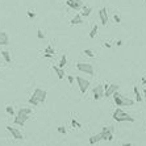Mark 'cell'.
I'll return each mask as SVG.
<instances>
[{"label": "cell", "instance_id": "obj_1", "mask_svg": "<svg viewBox=\"0 0 146 146\" xmlns=\"http://www.w3.org/2000/svg\"><path fill=\"white\" fill-rule=\"evenodd\" d=\"M46 96H48V92H46L45 90H42V88H38V87H37V88L33 91V95L30 96L29 103H30V104H33V105L36 107V105H38L40 103H45Z\"/></svg>", "mask_w": 146, "mask_h": 146}, {"label": "cell", "instance_id": "obj_2", "mask_svg": "<svg viewBox=\"0 0 146 146\" xmlns=\"http://www.w3.org/2000/svg\"><path fill=\"white\" fill-rule=\"evenodd\" d=\"M113 120H116L117 122H124V121L134 122V118H133L130 114L125 113V112H124L122 109H120V108H117V109L114 111V113H113Z\"/></svg>", "mask_w": 146, "mask_h": 146}, {"label": "cell", "instance_id": "obj_3", "mask_svg": "<svg viewBox=\"0 0 146 146\" xmlns=\"http://www.w3.org/2000/svg\"><path fill=\"white\" fill-rule=\"evenodd\" d=\"M76 69L82 72H86L88 75H93V66L91 63H86V62H78L76 63Z\"/></svg>", "mask_w": 146, "mask_h": 146}, {"label": "cell", "instance_id": "obj_4", "mask_svg": "<svg viewBox=\"0 0 146 146\" xmlns=\"http://www.w3.org/2000/svg\"><path fill=\"white\" fill-rule=\"evenodd\" d=\"M101 139L104 141H112L113 139V128L112 126H104L100 132Z\"/></svg>", "mask_w": 146, "mask_h": 146}, {"label": "cell", "instance_id": "obj_5", "mask_svg": "<svg viewBox=\"0 0 146 146\" xmlns=\"http://www.w3.org/2000/svg\"><path fill=\"white\" fill-rule=\"evenodd\" d=\"M76 79V82H78V84H79V90H80V93L82 95H84L86 93V91L88 90V87H90V80H87V79H84V78H80V76H76L75 78Z\"/></svg>", "mask_w": 146, "mask_h": 146}, {"label": "cell", "instance_id": "obj_6", "mask_svg": "<svg viewBox=\"0 0 146 146\" xmlns=\"http://www.w3.org/2000/svg\"><path fill=\"white\" fill-rule=\"evenodd\" d=\"M104 87V96H107V97H109V96H112L116 91H118V86L117 84H105V86H103Z\"/></svg>", "mask_w": 146, "mask_h": 146}, {"label": "cell", "instance_id": "obj_7", "mask_svg": "<svg viewBox=\"0 0 146 146\" xmlns=\"http://www.w3.org/2000/svg\"><path fill=\"white\" fill-rule=\"evenodd\" d=\"M29 116L30 114H24V113H17V116L15 117V120H13V122L16 124V125H20V126H24L25 125V122L29 120Z\"/></svg>", "mask_w": 146, "mask_h": 146}, {"label": "cell", "instance_id": "obj_8", "mask_svg": "<svg viewBox=\"0 0 146 146\" xmlns=\"http://www.w3.org/2000/svg\"><path fill=\"white\" fill-rule=\"evenodd\" d=\"M6 129H7V130L12 134V137H13L15 139H19V141L24 139V135H23V133H21L19 129H16V128H13V126H11V125H8Z\"/></svg>", "mask_w": 146, "mask_h": 146}, {"label": "cell", "instance_id": "obj_9", "mask_svg": "<svg viewBox=\"0 0 146 146\" xmlns=\"http://www.w3.org/2000/svg\"><path fill=\"white\" fill-rule=\"evenodd\" d=\"M66 4H67L69 8H72L75 11H79L83 7V2H82V0H67Z\"/></svg>", "mask_w": 146, "mask_h": 146}, {"label": "cell", "instance_id": "obj_10", "mask_svg": "<svg viewBox=\"0 0 146 146\" xmlns=\"http://www.w3.org/2000/svg\"><path fill=\"white\" fill-rule=\"evenodd\" d=\"M92 93H93V99L95 100H100L101 97H104V87L103 86H96L93 90H92Z\"/></svg>", "mask_w": 146, "mask_h": 146}, {"label": "cell", "instance_id": "obj_11", "mask_svg": "<svg viewBox=\"0 0 146 146\" xmlns=\"http://www.w3.org/2000/svg\"><path fill=\"white\" fill-rule=\"evenodd\" d=\"M99 17H100V21L103 25H107L108 24V15H107V8H101L99 11Z\"/></svg>", "mask_w": 146, "mask_h": 146}, {"label": "cell", "instance_id": "obj_12", "mask_svg": "<svg viewBox=\"0 0 146 146\" xmlns=\"http://www.w3.org/2000/svg\"><path fill=\"white\" fill-rule=\"evenodd\" d=\"M9 44V37L6 32L0 30V46H4V45H8Z\"/></svg>", "mask_w": 146, "mask_h": 146}, {"label": "cell", "instance_id": "obj_13", "mask_svg": "<svg viewBox=\"0 0 146 146\" xmlns=\"http://www.w3.org/2000/svg\"><path fill=\"white\" fill-rule=\"evenodd\" d=\"M112 96H113V100H114L116 105L117 107H122V96L124 95H121V93H118V91H116Z\"/></svg>", "mask_w": 146, "mask_h": 146}, {"label": "cell", "instance_id": "obj_14", "mask_svg": "<svg viewBox=\"0 0 146 146\" xmlns=\"http://www.w3.org/2000/svg\"><path fill=\"white\" fill-rule=\"evenodd\" d=\"M70 24L71 25H79V24H83V17H82V15H75V17L70 21Z\"/></svg>", "mask_w": 146, "mask_h": 146}, {"label": "cell", "instance_id": "obj_15", "mask_svg": "<svg viewBox=\"0 0 146 146\" xmlns=\"http://www.w3.org/2000/svg\"><path fill=\"white\" fill-rule=\"evenodd\" d=\"M53 70L55 71V74L58 75L59 79H63V78H65V70H63V69H61V67H58V66H53Z\"/></svg>", "mask_w": 146, "mask_h": 146}, {"label": "cell", "instance_id": "obj_16", "mask_svg": "<svg viewBox=\"0 0 146 146\" xmlns=\"http://www.w3.org/2000/svg\"><path fill=\"white\" fill-rule=\"evenodd\" d=\"M99 141H101V134L99 133V134H96V135H92V137H90V145H95V143H97Z\"/></svg>", "mask_w": 146, "mask_h": 146}, {"label": "cell", "instance_id": "obj_17", "mask_svg": "<svg viewBox=\"0 0 146 146\" xmlns=\"http://www.w3.org/2000/svg\"><path fill=\"white\" fill-rule=\"evenodd\" d=\"M2 55H3V58H4V61H6L7 63H11V62H12L9 51H7V50H3V51H2Z\"/></svg>", "mask_w": 146, "mask_h": 146}, {"label": "cell", "instance_id": "obj_18", "mask_svg": "<svg viewBox=\"0 0 146 146\" xmlns=\"http://www.w3.org/2000/svg\"><path fill=\"white\" fill-rule=\"evenodd\" d=\"M133 104H134V101H133L132 99H129V97H125V96H122V107H126V105L132 107Z\"/></svg>", "mask_w": 146, "mask_h": 146}, {"label": "cell", "instance_id": "obj_19", "mask_svg": "<svg viewBox=\"0 0 146 146\" xmlns=\"http://www.w3.org/2000/svg\"><path fill=\"white\" fill-rule=\"evenodd\" d=\"M83 8V12H82V17H87V16H90V13L92 12V8L91 7H82Z\"/></svg>", "mask_w": 146, "mask_h": 146}, {"label": "cell", "instance_id": "obj_20", "mask_svg": "<svg viewBox=\"0 0 146 146\" xmlns=\"http://www.w3.org/2000/svg\"><path fill=\"white\" fill-rule=\"evenodd\" d=\"M133 91H134V95H135V100H137L138 103H141V101H142V97H141V93H139V91H138V87L134 86V87H133Z\"/></svg>", "mask_w": 146, "mask_h": 146}, {"label": "cell", "instance_id": "obj_21", "mask_svg": "<svg viewBox=\"0 0 146 146\" xmlns=\"http://www.w3.org/2000/svg\"><path fill=\"white\" fill-rule=\"evenodd\" d=\"M66 63H67V57H66V54H63L62 58H61V61H59V63H58V67L63 69L66 66Z\"/></svg>", "mask_w": 146, "mask_h": 146}, {"label": "cell", "instance_id": "obj_22", "mask_svg": "<svg viewBox=\"0 0 146 146\" xmlns=\"http://www.w3.org/2000/svg\"><path fill=\"white\" fill-rule=\"evenodd\" d=\"M97 30H99V27H97V25H95V27L92 28V30L90 32V38H95V37H96V34H97Z\"/></svg>", "mask_w": 146, "mask_h": 146}, {"label": "cell", "instance_id": "obj_23", "mask_svg": "<svg viewBox=\"0 0 146 146\" xmlns=\"http://www.w3.org/2000/svg\"><path fill=\"white\" fill-rule=\"evenodd\" d=\"M19 113H24V114H30V113H32V109H30V108H20Z\"/></svg>", "mask_w": 146, "mask_h": 146}, {"label": "cell", "instance_id": "obj_24", "mask_svg": "<svg viewBox=\"0 0 146 146\" xmlns=\"http://www.w3.org/2000/svg\"><path fill=\"white\" fill-rule=\"evenodd\" d=\"M84 54H86L87 57H90V58H93V57H95V53H93L91 49H86V50H84Z\"/></svg>", "mask_w": 146, "mask_h": 146}, {"label": "cell", "instance_id": "obj_25", "mask_svg": "<svg viewBox=\"0 0 146 146\" xmlns=\"http://www.w3.org/2000/svg\"><path fill=\"white\" fill-rule=\"evenodd\" d=\"M44 53H49V54H51V55H55V50L51 48V46H48L46 49H45V51Z\"/></svg>", "mask_w": 146, "mask_h": 146}, {"label": "cell", "instance_id": "obj_26", "mask_svg": "<svg viewBox=\"0 0 146 146\" xmlns=\"http://www.w3.org/2000/svg\"><path fill=\"white\" fill-rule=\"evenodd\" d=\"M71 125H72L74 128H78V129H80V128H82V125H80V124H79L75 118H72V120H71Z\"/></svg>", "mask_w": 146, "mask_h": 146}, {"label": "cell", "instance_id": "obj_27", "mask_svg": "<svg viewBox=\"0 0 146 146\" xmlns=\"http://www.w3.org/2000/svg\"><path fill=\"white\" fill-rule=\"evenodd\" d=\"M6 111H7V113H8V114H12V116L15 114V111H13V108H12L11 105H8V107H6Z\"/></svg>", "mask_w": 146, "mask_h": 146}, {"label": "cell", "instance_id": "obj_28", "mask_svg": "<svg viewBox=\"0 0 146 146\" xmlns=\"http://www.w3.org/2000/svg\"><path fill=\"white\" fill-rule=\"evenodd\" d=\"M37 37H38L40 40H42V38H45V33H44L41 29H38V30H37Z\"/></svg>", "mask_w": 146, "mask_h": 146}, {"label": "cell", "instance_id": "obj_29", "mask_svg": "<svg viewBox=\"0 0 146 146\" xmlns=\"http://www.w3.org/2000/svg\"><path fill=\"white\" fill-rule=\"evenodd\" d=\"M58 132L62 134H66V128L65 126H58Z\"/></svg>", "mask_w": 146, "mask_h": 146}, {"label": "cell", "instance_id": "obj_30", "mask_svg": "<svg viewBox=\"0 0 146 146\" xmlns=\"http://www.w3.org/2000/svg\"><path fill=\"white\" fill-rule=\"evenodd\" d=\"M67 80L70 84H74V76L72 75H67Z\"/></svg>", "mask_w": 146, "mask_h": 146}, {"label": "cell", "instance_id": "obj_31", "mask_svg": "<svg viewBox=\"0 0 146 146\" xmlns=\"http://www.w3.org/2000/svg\"><path fill=\"white\" fill-rule=\"evenodd\" d=\"M27 13H28V17H30V19H32V17H34V16H36V13H34V12H33V11H28V12H27Z\"/></svg>", "mask_w": 146, "mask_h": 146}, {"label": "cell", "instance_id": "obj_32", "mask_svg": "<svg viewBox=\"0 0 146 146\" xmlns=\"http://www.w3.org/2000/svg\"><path fill=\"white\" fill-rule=\"evenodd\" d=\"M113 19H114V21H116L117 24H120V23H121V19H120V16H117V15H114V17H113Z\"/></svg>", "mask_w": 146, "mask_h": 146}, {"label": "cell", "instance_id": "obj_33", "mask_svg": "<svg viewBox=\"0 0 146 146\" xmlns=\"http://www.w3.org/2000/svg\"><path fill=\"white\" fill-rule=\"evenodd\" d=\"M44 57H45V58H51L53 55H51V54H49V53H44Z\"/></svg>", "mask_w": 146, "mask_h": 146}, {"label": "cell", "instance_id": "obj_34", "mask_svg": "<svg viewBox=\"0 0 146 146\" xmlns=\"http://www.w3.org/2000/svg\"><path fill=\"white\" fill-rule=\"evenodd\" d=\"M121 45H122V41L118 40V41H117V46H121Z\"/></svg>", "mask_w": 146, "mask_h": 146}, {"label": "cell", "instance_id": "obj_35", "mask_svg": "<svg viewBox=\"0 0 146 146\" xmlns=\"http://www.w3.org/2000/svg\"><path fill=\"white\" fill-rule=\"evenodd\" d=\"M142 84H143V86L146 84V78H142Z\"/></svg>", "mask_w": 146, "mask_h": 146}, {"label": "cell", "instance_id": "obj_36", "mask_svg": "<svg viewBox=\"0 0 146 146\" xmlns=\"http://www.w3.org/2000/svg\"><path fill=\"white\" fill-rule=\"evenodd\" d=\"M104 46H105V48H111V45H109L108 42H105V44H104Z\"/></svg>", "mask_w": 146, "mask_h": 146}, {"label": "cell", "instance_id": "obj_37", "mask_svg": "<svg viewBox=\"0 0 146 146\" xmlns=\"http://www.w3.org/2000/svg\"><path fill=\"white\" fill-rule=\"evenodd\" d=\"M143 96H145V99H146V90L143 91Z\"/></svg>", "mask_w": 146, "mask_h": 146}]
</instances>
